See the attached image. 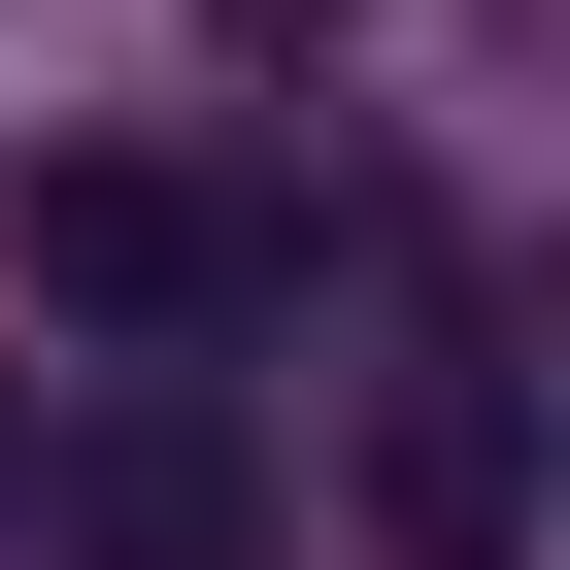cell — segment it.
<instances>
[{"label":"cell","instance_id":"cell-1","mask_svg":"<svg viewBox=\"0 0 570 570\" xmlns=\"http://www.w3.org/2000/svg\"><path fill=\"white\" fill-rule=\"evenodd\" d=\"M370 537L403 570H537V370L436 235H370Z\"/></svg>","mask_w":570,"mask_h":570},{"label":"cell","instance_id":"cell-3","mask_svg":"<svg viewBox=\"0 0 570 570\" xmlns=\"http://www.w3.org/2000/svg\"><path fill=\"white\" fill-rule=\"evenodd\" d=\"M0 503H35L68 570H268V470H235V403H202V370H101Z\"/></svg>","mask_w":570,"mask_h":570},{"label":"cell","instance_id":"cell-5","mask_svg":"<svg viewBox=\"0 0 570 570\" xmlns=\"http://www.w3.org/2000/svg\"><path fill=\"white\" fill-rule=\"evenodd\" d=\"M0 470H35V436H0Z\"/></svg>","mask_w":570,"mask_h":570},{"label":"cell","instance_id":"cell-2","mask_svg":"<svg viewBox=\"0 0 570 570\" xmlns=\"http://www.w3.org/2000/svg\"><path fill=\"white\" fill-rule=\"evenodd\" d=\"M0 268H35L68 336H135V370H202V336L268 303V235H235L202 168H135V135H101V168H35V202H0Z\"/></svg>","mask_w":570,"mask_h":570},{"label":"cell","instance_id":"cell-4","mask_svg":"<svg viewBox=\"0 0 570 570\" xmlns=\"http://www.w3.org/2000/svg\"><path fill=\"white\" fill-rule=\"evenodd\" d=\"M202 35H235V68H303V35H336V0H202Z\"/></svg>","mask_w":570,"mask_h":570}]
</instances>
